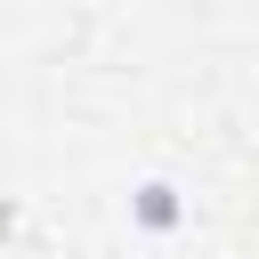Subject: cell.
Returning <instances> with one entry per match:
<instances>
[{"label": "cell", "mask_w": 259, "mask_h": 259, "mask_svg": "<svg viewBox=\"0 0 259 259\" xmlns=\"http://www.w3.org/2000/svg\"><path fill=\"white\" fill-rule=\"evenodd\" d=\"M138 219H146V227H170V219H178V194H170L162 178H154V186H138Z\"/></svg>", "instance_id": "1"}]
</instances>
